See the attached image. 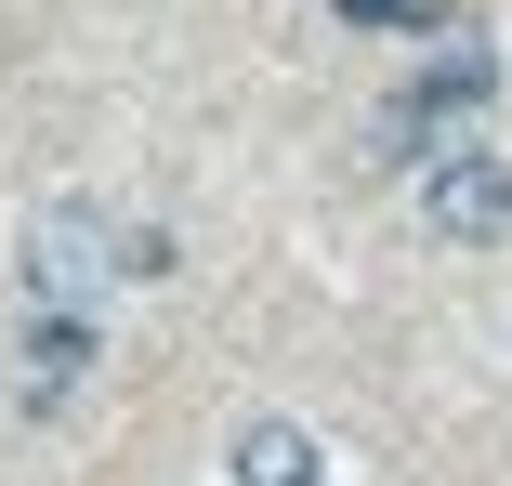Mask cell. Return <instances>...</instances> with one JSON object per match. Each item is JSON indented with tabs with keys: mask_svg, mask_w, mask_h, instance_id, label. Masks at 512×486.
I'll list each match as a JSON object with an SVG mask.
<instances>
[{
	"mask_svg": "<svg viewBox=\"0 0 512 486\" xmlns=\"http://www.w3.org/2000/svg\"><path fill=\"white\" fill-rule=\"evenodd\" d=\"M79 381H92V316H27L14 329V395L27 408H66Z\"/></svg>",
	"mask_w": 512,
	"mask_h": 486,
	"instance_id": "277c9868",
	"label": "cell"
},
{
	"mask_svg": "<svg viewBox=\"0 0 512 486\" xmlns=\"http://www.w3.org/2000/svg\"><path fill=\"white\" fill-rule=\"evenodd\" d=\"M224 473H237V486H329V447L302 434L289 408H263V421L224 434Z\"/></svg>",
	"mask_w": 512,
	"mask_h": 486,
	"instance_id": "5b68a950",
	"label": "cell"
},
{
	"mask_svg": "<svg viewBox=\"0 0 512 486\" xmlns=\"http://www.w3.org/2000/svg\"><path fill=\"white\" fill-rule=\"evenodd\" d=\"M119 276H158V237L92 211V198H40L27 211V316H92Z\"/></svg>",
	"mask_w": 512,
	"mask_h": 486,
	"instance_id": "6da1fadb",
	"label": "cell"
},
{
	"mask_svg": "<svg viewBox=\"0 0 512 486\" xmlns=\"http://www.w3.org/2000/svg\"><path fill=\"white\" fill-rule=\"evenodd\" d=\"M421 211H434L447 250H499V237H512V171H499L486 145H460V158L421 171Z\"/></svg>",
	"mask_w": 512,
	"mask_h": 486,
	"instance_id": "3957f363",
	"label": "cell"
},
{
	"mask_svg": "<svg viewBox=\"0 0 512 486\" xmlns=\"http://www.w3.org/2000/svg\"><path fill=\"white\" fill-rule=\"evenodd\" d=\"M486 92H499V66H486V53H434L421 79H407V106L381 119V145H394V158H434L421 132H447V158H460V145H473V119H486Z\"/></svg>",
	"mask_w": 512,
	"mask_h": 486,
	"instance_id": "7a4b0ae2",
	"label": "cell"
}]
</instances>
